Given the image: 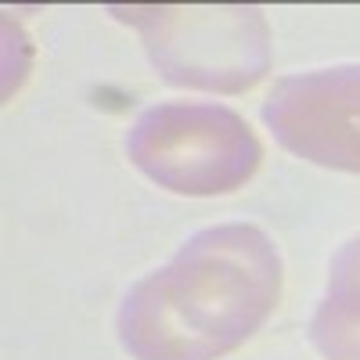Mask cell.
I'll use <instances>...</instances> for the list:
<instances>
[{"label": "cell", "mask_w": 360, "mask_h": 360, "mask_svg": "<svg viewBox=\"0 0 360 360\" xmlns=\"http://www.w3.org/2000/svg\"><path fill=\"white\" fill-rule=\"evenodd\" d=\"M141 29L148 58L180 86L242 94L270 69V29L256 8H112Z\"/></svg>", "instance_id": "3"}, {"label": "cell", "mask_w": 360, "mask_h": 360, "mask_svg": "<svg viewBox=\"0 0 360 360\" xmlns=\"http://www.w3.org/2000/svg\"><path fill=\"white\" fill-rule=\"evenodd\" d=\"M310 339L328 360H360V317L321 303L310 324Z\"/></svg>", "instance_id": "5"}, {"label": "cell", "mask_w": 360, "mask_h": 360, "mask_svg": "<svg viewBox=\"0 0 360 360\" xmlns=\"http://www.w3.org/2000/svg\"><path fill=\"white\" fill-rule=\"evenodd\" d=\"M328 307L360 317V234L346 242L328 270Z\"/></svg>", "instance_id": "6"}, {"label": "cell", "mask_w": 360, "mask_h": 360, "mask_svg": "<svg viewBox=\"0 0 360 360\" xmlns=\"http://www.w3.org/2000/svg\"><path fill=\"white\" fill-rule=\"evenodd\" d=\"M281 299V256L252 224L191 234L119 307V342L134 360H217L249 342Z\"/></svg>", "instance_id": "1"}, {"label": "cell", "mask_w": 360, "mask_h": 360, "mask_svg": "<svg viewBox=\"0 0 360 360\" xmlns=\"http://www.w3.org/2000/svg\"><path fill=\"white\" fill-rule=\"evenodd\" d=\"M281 148L324 169L360 173V65L292 72L263 101Z\"/></svg>", "instance_id": "4"}, {"label": "cell", "mask_w": 360, "mask_h": 360, "mask_svg": "<svg viewBox=\"0 0 360 360\" xmlns=\"http://www.w3.org/2000/svg\"><path fill=\"white\" fill-rule=\"evenodd\" d=\"M130 162L176 195H231L252 180L263 144L234 108L217 101H162L144 108L127 134Z\"/></svg>", "instance_id": "2"}]
</instances>
